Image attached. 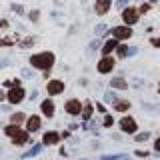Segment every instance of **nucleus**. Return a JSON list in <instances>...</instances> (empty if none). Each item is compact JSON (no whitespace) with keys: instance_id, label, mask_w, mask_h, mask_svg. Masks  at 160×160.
Masks as SVG:
<instances>
[{"instance_id":"nucleus-10","label":"nucleus","mask_w":160,"mask_h":160,"mask_svg":"<svg viewBox=\"0 0 160 160\" xmlns=\"http://www.w3.org/2000/svg\"><path fill=\"white\" fill-rule=\"evenodd\" d=\"M26 128H28V132H36V130L40 128V118H38V116H32V118H28V122H26Z\"/></svg>"},{"instance_id":"nucleus-20","label":"nucleus","mask_w":160,"mask_h":160,"mask_svg":"<svg viewBox=\"0 0 160 160\" xmlns=\"http://www.w3.org/2000/svg\"><path fill=\"white\" fill-rule=\"evenodd\" d=\"M128 52H130V50H128L126 46H120V48H118V54H120V56H126Z\"/></svg>"},{"instance_id":"nucleus-26","label":"nucleus","mask_w":160,"mask_h":160,"mask_svg":"<svg viewBox=\"0 0 160 160\" xmlns=\"http://www.w3.org/2000/svg\"><path fill=\"white\" fill-rule=\"evenodd\" d=\"M2 98H4V94H2V92H0V100H2Z\"/></svg>"},{"instance_id":"nucleus-18","label":"nucleus","mask_w":160,"mask_h":160,"mask_svg":"<svg viewBox=\"0 0 160 160\" xmlns=\"http://www.w3.org/2000/svg\"><path fill=\"white\" fill-rule=\"evenodd\" d=\"M22 120H24V114H14V116H12V124H16V126H18Z\"/></svg>"},{"instance_id":"nucleus-21","label":"nucleus","mask_w":160,"mask_h":160,"mask_svg":"<svg viewBox=\"0 0 160 160\" xmlns=\"http://www.w3.org/2000/svg\"><path fill=\"white\" fill-rule=\"evenodd\" d=\"M90 112H92V108H90V106L84 108V118H90Z\"/></svg>"},{"instance_id":"nucleus-9","label":"nucleus","mask_w":160,"mask_h":160,"mask_svg":"<svg viewBox=\"0 0 160 160\" xmlns=\"http://www.w3.org/2000/svg\"><path fill=\"white\" fill-rule=\"evenodd\" d=\"M80 108L82 106H80L78 100H68L66 102V112L68 114H80Z\"/></svg>"},{"instance_id":"nucleus-22","label":"nucleus","mask_w":160,"mask_h":160,"mask_svg":"<svg viewBox=\"0 0 160 160\" xmlns=\"http://www.w3.org/2000/svg\"><path fill=\"white\" fill-rule=\"evenodd\" d=\"M148 8H150V4H142V6H140V10H138V12H148Z\"/></svg>"},{"instance_id":"nucleus-12","label":"nucleus","mask_w":160,"mask_h":160,"mask_svg":"<svg viewBox=\"0 0 160 160\" xmlns=\"http://www.w3.org/2000/svg\"><path fill=\"white\" fill-rule=\"evenodd\" d=\"M58 134L56 132H46V134H44V142H46V144H56L58 142Z\"/></svg>"},{"instance_id":"nucleus-16","label":"nucleus","mask_w":160,"mask_h":160,"mask_svg":"<svg viewBox=\"0 0 160 160\" xmlns=\"http://www.w3.org/2000/svg\"><path fill=\"white\" fill-rule=\"evenodd\" d=\"M12 140H14L16 144H24V142L28 140V134H26V132H20V134H16V136H14Z\"/></svg>"},{"instance_id":"nucleus-15","label":"nucleus","mask_w":160,"mask_h":160,"mask_svg":"<svg viewBox=\"0 0 160 160\" xmlns=\"http://www.w3.org/2000/svg\"><path fill=\"white\" fill-rule=\"evenodd\" d=\"M114 108H116L118 112H124V110H128V108H130V102H128V100H122V102H116V104H114Z\"/></svg>"},{"instance_id":"nucleus-17","label":"nucleus","mask_w":160,"mask_h":160,"mask_svg":"<svg viewBox=\"0 0 160 160\" xmlns=\"http://www.w3.org/2000/svg\"><path fill=\"white\" fill-rule=\"evenodd\" d=\"M20 132H22V130H20L18 126H14V124H12V126H8V128H6V134H8L10 138H14V136H16V134H20Z\"/></svg>"},{"instance_id":"nucleus-1","label":"nucleus","mask_w":160,"mask_h":160,"mask_svg":"<svg viewBox=\"0 0 160 160\" xmlns=\"http://www.w3.org/2000/svg\"><path fill=\"white\" fill-rule=\"evenodd\" d=\"M30 62H32L36 68H40V70H50V66L54 64V54H52V52L36 54V56H32V60H30Z\"/></svg>"},{"instance_id":"nucleus-4","label":"nucleus","mask_w":160,"mask_h":160,"mask_svg":"<svg viewBox=\"0 0 160 160\" xmlns=\"http://www.w3.org/2000/svg\"><path fill=\"white\" fill-rule=\"evenodd\" d=\"M112 34L118 40H126V38L132 36V30H130V26H116V28L112 30Z\"/></svg>"},{"instance_id":"nucleus-13","label":"nucleus","mask_w":160,"mask_h":160,"mask_svg":"<svg viewBox=\"0 0 160 160\" xmlns=\"http://www.w3.org/2000/svg\"><path fill=\"white\" fill-rule=\"evenodd\" d=\"M114 48H116V40H108V42H106V44H104V48H102V52H104V54H106V56H108V54H110V52H112V50H114Z\"/></svg>"},{"instance_id":"nucleus-5","label":"nucleus","mask_w":160,"mask_h":160,"mask_svg":"<svg viewBox=\"0 0 160 160\" xmlns=\"http://www.w3.org/2000/svg\"><path fill=\"white\" fill-rule=\"evenodd\" d=\"M114 68V58H110V56H104L102 60L98 62V70L102 74H106V72H110V70Z\"/></svg>"},{"instance_id":"nucleus-7","label":"nucleus","mask_w":160,"mask_h":160,"mask_svg":"<svg viewBox=\"0 0 160 160\" xmlns=\"http://www.w3.org/2000/svg\"><path fill=\"white\" fill-rule=\"evenodd\" d=\"M48 94H60L64 90V84L60 82V80H52V82H48Z\"/></svg>"},{"instance_id":"nucleus-14","label":"nucleus","mask_w":160,"mask_h":160,"mask_svg":"<svg viewBox=\"0 0 160 160\" xmlns=\"http://www.w3.org/2000/svg\"><path fill=\"white\" fill-rule=\"evenodd\" d=\"M110 84H112L114 88H120V90H124V88L128 86V84H126V80H124V78H114Z\"/></svg>"},{"instance_id":"nucleus-3","label":"nucleus","mask_w":160,"mask_h":160,"mask_svg":"<svg viewBox=\"0 0 160 160\" xmlns=\"http://www.w3.org/2000/svg\"><path fill=\"white\" fill-rule=\"evenodd\" d=\"M120 128H122V132L132 134V132H136V122H134V120L130 118V116H126V118L120 120Z\"/></svg>"},{"instance_id":"nucleus-11","label":"nucleus","mask_w":160,"mask_h":160,"mask_svg":"<svg viewBox=\"0 0 160 160\" xmlns=\"http://www.w3.org/2000/svg\"><path fill=\"white\" fill-rule=\"evenodd\" d=\"M42 112L46 114V116H52V114H54V104H52V100L42 102Z\"/></svg>"},{"instance_id":"nucleus-8","label":"nucleus","mask_w":160,"mask_h":160,"mask_svg":"<svg viewBox=\"0 0 160 160\" xmlns=\"http://www.w3.org/2000/svg\"><path fill=\"white\" fill-rule=\"evenodd\" d=\"M110 2L112 0H96V14H106L108 12V8H110Z\"/></svg>"},{"instance_id":"nucleus-24","label":"nucleus","mask_w":160,"mask_h":160,"mask_svg":"<svg viewBox=\"0 0 160 160\" xmlns=\"http://www.w3.org/2000/svg\"><path fill=\"white\" fill-rule=\"evenodd\" d=\"M152 44H154V46H160V38H154V40H152Z\"/></svg>"},{"instance_id":"nucleus-23","label":"nucleus","mask_w":160,"mask_h":160,"mask_svg":"<svg viewBox=\"0 0 160 160\" xmlns=\"http://www.w3.org/2000/svg\"><path fill=\"white\" fill-rule=\"evenodd\" d=\"M110 124H112V118L106 116V118H104V126H110Z\"/></svg>"},{"instance_id":"nucleus-6","label":"nucleus","mask_w":160,"mask_h":160,"mask_svg":"<svg viewBox=\"0 0 160 160\" xmlns=\"http://www.w3.org/2000/svg\"><path fill=\"white\" fill-rule=\"evenodd\" d=\"M22 98H24V90L20 88V86H16V88H12L8 92V100L12 104H16V102H22Z\"/></svg>"},{"instance_id":"nucleus-19","label":"nucleus","mask_w":160,"mask_h":160,"mask_svg":"<svg viewBox=\"0 0 160 160\" xmlns=\"http://www.w3.org/2000/svg\"><path fill=\"white\" fill-rule=\"evenodd\" d=\"M148 138H150V132H144V134H138L136 136L138 142H144V140H148Z\"/></svg>"},{"instance_id":"nucleus-25","label":"nucleus","mask_w":160,"mask_h":160,"mask_svg":"<svg viewBox=\"0 0 160 160\" xmlns=\"http://www.w3.org/2000/svg\"><path fill=\"white\" fill-rule=\"evenodd\" d=\"M154 148H156V150H158V152H160V138L156 140V144H154Z\"/></svg>"},{"instance_id":"nucleus-2","label":"nucleus","mask_w":160,"mask_h":160,"mask_svg":"<svg viewBox=\"0 0 160 160\" xmlns=\"http://www.w3.org/2000/svg\"><path fill=\"white\" fill-rule=\"evenodd\" d=\"M138 10L136 8H126L122 12V18H124V22L126 24H134V22H138Z\"/></svg>"}]
</instances>
